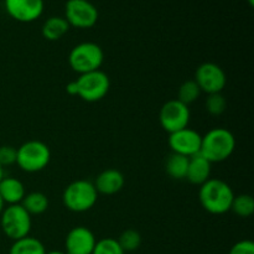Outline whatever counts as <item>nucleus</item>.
<instances>
[{"label": "nucleus", "instance_id": "obj_5", "mask_svg": "<svg viewBox=\"0 0 254 254\" xmlns=\"http://www.w3.org/2000/svg\"><path fill=\"white\" fill-rule=\"evenodd\" d=\"M104 61V52L96 42H81L71 50L68 64L78 74L88 73L101 68Z\"/></svg>", "mask_w": 254, "mask_h": 254}, {"label": "nucleus", "instance_id": "obj_32", "mask_svg": "<svg viewBox=\"0 0 254 254\" xmlns=\"http://www.w3.org/2000/svg\"><path fill=\"white\" fill-rule=\"evenodd\" d=\"M250 4L253 5L254 4V0H250Z\"/></svg>", "mask_w": 254, "mask_h": 254}, {"label": "nucleus", "instance_id": "obj_29", "mask_svg": "<svg viewBox=\"0 0 254 254\" xmlns=\"http://www.w3.org/2000/svg\"><path fill=\"white\" fill-rule=\"evenodd\" d=\"M4 208H5V203L4 201H2V198L0 197V215H1V212L4 211Z\"/></svg>", "mask_w": 254, "mask_h": 254}, {"label": "nucleus", "instance_id": "obj_16", "mask_svg": "<svg viewBox=\"0 0 254 254\" xmlns=\"http://www.w3.org/2000/svg\"><path fill=\"white\" fill-rule=\"evenodd\" d=\"M211 165L212 164L207 159L203 158L201 154L191 156L189 160L186 180H189L193 185L201 186L208 179H211Z\"/></svg>", "mask_w": 254, "mask_h": 254}, {"label": "nucleus", "instance_id": "obj_25", "mask_svg": "<svg viewBox=\"0 0 254 254\" xmlns=\"http://www.w3.org/2000/svg\"><path fill=\"white\" fill-rule=\"evenodd\" d=\"M205 107L206 111H207L211 116H221V114L225 113L226 107H227V102H226V98L222 96V93L207 94Z\"/></svg>", "mask_w": 254, "mask_h": 254}, {"label": "nucleus", "instance_id": "obj_7", "mask_svg": "<svg viewBox=\"0 0 254 254\" xmlns=\"http://www.w3.org/2000/svg\"><path fill=\"white\" fill-rule=\"evenodd\" d=\"M76 83L77 96L88 103H94L103 99L111 88V79L108 74L101 69L79 74Z\"/></svg>", "mask_w": 254, "mask_h": 254}, {"label": "nucleus", "instance_id": "obj_10", "mask_svg": "<svg viewBox=\"0 0 254 254\" xmlns=\"http://www.w3.org/2000/svg\"><path fill=\"white\" fill-rule=\"evenodd\" d=\"M193 81L200 87L201 92H205L206 94L222 93L227 83V76L218 64L205 62L197 67Z\"/></svg>", "mask_w": 254, "mask_h": 254}, {"label": "nucleus", "instance_id": "obj_17", "mask_svg": "<svg viewBox=\"0 0 254 254\" xmlns=\"http://www.w3.org/2000/svg\"><path fill=\"white\" fill-rule=\"evenodd\" d=\"M69 25L62 16H51L42 25V36L49 41H57L68 32Z\"/></svg>", "mask_w": 254, "mask_h": 254}, {"label": "nucleus", "instance_id": "obj_27", "mask_svg": "<svg viewBox=\"0 0 254 254\" xmlns=\"http://www.w3.org/2000/svg\"><path fill=\"white\" fill-rule=\"evenodd\" d=\"M228 254H254V243L250 240H243L232 246Z\"/></svg>", "mask_w": 254, "mask_h": 254}, {"label": "nucleus", "instance_id": "obj_15", "mask_svg": "<svg viewBox=\"0 0 254 254\" xmlns=\"http://www.w3.org/2000/svg\"><path fill=\"white\" fill-rule=\"evenodd\" d=\"M26 195L25 186L19 179L4 176L0 181V197L5 205H19Z\"/></svg>", "mask_w": 254, "mask_h": 254}, {"label": "nucleus", "instance_id": "obj_31", "mask_svg": "<svg viewBox=\"0 0 254 254\" xmlns=\"http://www.w3.org/2000/svg\"><path fill=\"white\" fill-rule=\"evenodd\" d=\"M2 178H4V168L0 165V181H1Z\"/></svg>", "mask_w": 254, "mask_h": 254}, {"label": "nucleus", "instance_id": "obj_22", "mask_svg": "<svg viewBox=\"0 0 254 254\" xmlns=\"http://www.w3.org/2000/svg\"><path fill=\"white\" fill-rule=\"evenodd\" d=\"M201 93H202V92H201L197 83H196L193 79H189V81H185L180 86L178 92V98L176 99H179V101L183 102L184 104L189 106V104L197 101Z\"/></svg>", "mask_w": 254, "mask_h": 254}, {"label": "nucleus", "instance_id": "obj_4", "mask_svg": "<svg viewBox=\"0 0 254 254\" xmlns=\"http://www.w3.org/2000/svg\"><path fill=\"white\" fill-rule=\"evenodd\" d=\"M16 164L25 173H39L47 168L51 160V150L40 140H29L16 149Z\"/></svg>", "mask_w": 254, "mask_h": 254}, {"label": "nucleus", "instance_id": "obj_3", "mask_svg": "<svg viewBox=\"0 0 254 254\" xmlns=\"http://www.w3.org/2000/svg\"><path fill=\"white\" fill-rule=\"evenodd\" d=\"M98 200L94 184L89 180H76L69 184L62 193V201L67 210L76 213L87 212Z\"/></svg>", "mask_w": 254, "mask_h": 254}, {"label": "nucleus", "instance_id": "obj_6", "mask_svg": "<svg viewBox=\"0 0 254 254\" xmlns=\"http://www.w3.org/2000/svg\"><path fill=\"white\" fill-rule=\"evenodd\" d=\"M31 215L21 205H9L0 215V227L2 233L12 241L30 236Z\"/></svg>", "mask_w": 254, "mask_h": 254}, {"label": "nucleus", "instance_id": "obj_11", "mask_svg": "<svg viewBox=\"0 0 254 254\" xmlns=\"http://www.w3.org/2000/svg\"><path fill=\"white\" fill-rule=\"evenodd\" d=\"M201 141H202V135L195 129L186 127V128L169 134L168 143L171 149V153L191 158V156L200 154Z\"/></svg>", "mask_w": 254, "mask_h": 254}, {"label": "nucleus", "instance_id": "obj_26", "mask_svg": "<svg viewBox=\"0 0 254 254\" xmlns=\"http://www.w3.org/2000/svg\"><path fill=\"white\" fill-rule=\"evenodd\" d=\"M16 148L11 145L0 146V165L4 168L16 164Z\"/></svg>", "mask_w": 254, "mask_h": 254}, {"label": "nucleus", "instance_id": "obj_12", "mask_svg": "<svg viewBox=\"0 0 254 254\" xmlns=\"http://www.w3.org/2000/svg\"><path fill=\"white\" fill-rule=\"evenodd\" d=\"M10 17L19 22H32L44 12V0H4Z\"/></svg>", "mask_w": 254, "mask_h": 254}, {"label": "nucleus", "instance_id": "obj_30", "mask_svg": "<svg viewBox=\"0 0 254 254\" xmlns=\"http://www.w3.org/2000/svg\"><path fill=\"white\" fill-rule=\"evenodd\" d=\"M46 254H66V252H62V251H51V252H46Z\"/></svg>", "mask_w": 254, "mask_h": 254}, {"label": "nucleus", "instance_id": "obj_1", "mask_svg": "<svg viewBox=\"0 0 254 254\" xmlns=\"http://www.w3.org/2000/svg\"><path fill=\"white\" fill-rule=\"evenodd\" d=\"M235 198L232 188L221 179H208L200 186L198 200L203 210L212 215H223L231 210Z\"/></svg>", "mask_w": 254, "mask_h": 254}, {"label": "nucleus", "instance_id": "obj_8", "mask_svg": "<svg viewBox=\"0 0 254 254\" xmlns=\"http://www.w3.org/2000/svg\"><path fill=\"white\" fill-rule=\"evenodd\" d=\"M98 10L89 0H68L64 5V19L69 26L91 29L98 21Z\"/></svg>", "mask_w": 254, "mask_h": 254}, {"label": "nucleus", "instance_id": "obj_28", "mask_svg": "<svg viewBox=\"0 0 254 254\" xmlns=\"http://www.w3.org/2000/svg\"><path fill=\"white\" fill-rule=\"evenodd\" d=\"M66 93L69 96H77V83L76 81H72L67 83L66 86Z\"/></svg>", "mask_w": 254, "mask_h": 254}, {"label": "nucleus", "instance_id": "obj_9", "mask_svg": "<svg viewBox=\"0 0 254 254\" xmlns=\"http://www.w3.org/2000/svg\"><path fill=\"white\" fill-rule=\"evenodd\" d=\"M191 113L189 106L179 99H170L163 104L159 113V122L161 128L169 134L189 127Z\"/></svg>", "mask_w": 254, "mask_h": 254}, {"label": "nucleus", "instance_id": "obj_19", "mask_svg": "<svg viewBox=\"0 0 254 254\" xmlns=\"http://www.w3.org/2000/svg\"><path fill=\"white\" fill-rule=\"evenodd\" d=\"M9 254H46V248L40 240L26 236L14 241L10 247Z\"/></svg>", "mask_w": 254, "mask_h": 254}, {"label": "nucleus", "instance_id": "obj_14", "mask_svg": "<svg viewBox=\"0 0 254 254\" xmlns=\"http://www.w3.org/2000/svg\"><path fill=\"white\" fill-rule=\"evenodd\" d=\"M93 184L97 192L111 196L118 193L124 188L126 178L117 169H107L97 176Z\"/></svg>", "mask_w": 254, "mask_h": 254}, {"label": "nucleus", "instance_id": "obj_23", "mask_svg": "<svg viewBox=\"0 0 254 254\" xmlns=\"http://www.w3.org/2000/svg\"><path fill=\"white\" fill-rule=\"evenodd\" d=\"M119 246L122 247V250L124 252H134V251L138 250L141 245V236L138 231L135 230H126L124 232H122V235L119 236L118 240Z\"/></svg>", "mask_w": 254, "mask_h": 254}, {"label": "nucleus", "instance_id": "obj_21", "mask_svg": "<svg viewBox=\"0 0 254 254\" xmlns=\"http://www.w3.org/2000/svg\"><path fill=\"white\" fill-rule=\"evenodd\" d=\"M230 211H232L238 217H251L254 212V198L252 197V195L241 193V195L235 196Z\"/></svg>", "mask_w": 254, "mask_h": 254}, {"label": "nucleus", "instance_id": "obj_24", "mask_svg": "<svg viewBox=\"0 0 254 254\" xmlns=\"http://www.w3.org/2000/svg\"><path fill=\"white\" fill-rule=\"evenodd\" d=\"M92 254H126L116 238L107 237L96 242Z\"/></svg>", "mask_w": 254, "mask_h": 254}, {"label": "nucleus", "instance_id": "obj_18", "mask_svg": "<svg viewBox=\"0 0 254 254\" xmlns=\"http://www.w3.org/2000/svg\"><path fill=\"white\" fill-rule=\"evenodd\" d=\"M189 160H190V158H188V156L171 153L165 163L166 174L174 180H184V179H186Z\"/></svg>", "mask_w": 254, "mask_h": 254}, {"label": "nucleus", "instance_id": "obj_13", "mask_svg": "<svg viewBox=\"0 0 254 254\" xmlns=\"http://www.w3.org/2000/svg\"><path fill=\"white\" fill-rule=\"evenodd\" d=\"M96 242V237L89 228L77 226L72 228L66 236V254H92Z\"/></svg>", "mask_w": 254, "mask_h": 254}, {"label": "nucleus", "instance_id": "obj_2", "mask_svg": "<svg viewBox=\"0 0 254 254\" xmlns=\"http://www.w3.org/2000/svg\"><path fill=\"white\" fill-rule=\"evenodd\" d=\"M236 149V138L226 128H213L202 135L200 154L211 164L227 160Z\"/></svg>", "mask_w": 254, "mask_h": 254}, {"label": "nucleus", "instance_id": "obj_20", "mask_svg": "<svg viewBox=\"0 0 254 254\" xmlns=\"http://www.w3.org/2000/svg\"><path fill=\"white\" fill-rule=\"evenodd\" d=\"M20 205L30 213V215H42L46 212L49 208V197L45 193L39 192V191H34V192L26 193L24 200L21 201Z\"/></svg>", "mask_w": 254, "mask_h": 254}]
</instances>
